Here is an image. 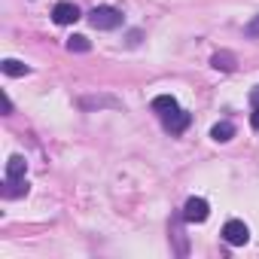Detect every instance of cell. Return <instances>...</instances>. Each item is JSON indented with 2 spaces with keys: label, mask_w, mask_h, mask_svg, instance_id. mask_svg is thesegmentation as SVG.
Returning <instances> with one entry per match:
<instances>
[{
  "label": "cell",
  "mask_w": 259,
  "mask_h": 259,
  "mask_svg": "<svg viewBox=\"0 0 259 259\" xmlns=\"http://www.w3.org/2000/svg\"><path fill=\"white\" fill-rule=\"evenodd\" d=\"M89 22H92V28H98V31H113V28L122 25V13L113 10V7H95V10L89 13Z\"/></svg>",
  "instance_id": "cell-1"
},
{
  "label": "cell",
  "mask_w": 259,
  "mask_h": 259,
  "mask_svg": "<svg viewBox=\"0 0 259 259\" xmlns=\"http://www.w3.org/2000/svg\"><path fill=\"white\" fill-rule=\"evenodd\" d=\"M223 238H226V244H232V247H244V244L250 241V229H247L241 220H229V223L223 226Z\"/></svg>",
  "instance_id": "cell-2"
},
{
  "label": "cell",
  "mask_w": 259,
  "mask_h": 259,
  "mask_svg": "<svg viewBox=\"0 0 259 259\" xmlns=\"http://www.w3.org/2000/svg\"><path fill=\"white\" fill-rule=\"evenodd\" d=\"M207 217H210V204L204 198H189L183 204V220L186 223H204Z\"/></svg>",
  "instance_id": "cell-3"
},
{
  "label": "cell",
  "mask_w": 259,
  "mask_h": 259,
  "mask_svg": "<svg viewBox=\"0 0 259 259\" xmlns=\"http://www.w3.org/2000/svg\"><path fill=\"white\" fill-rule=\"evenodd\" d=\"M52 19H55V25H73L79 19V10H76V4H70V0H61V4H55V10H52Z\"/></svg>",
  "instance_id": "cell-4"
},
{
  "label": "cell",
  "mask_w": 259,
  "mask_h": 259,
  "mask_svg": "<svg viewBox=\"0 0 259 259\" xmlns=\"http://www.w3.org/2000/svg\"><path fill=\"white\" fill-rule=\"evenodd\" d=\"M165 119V128L171 135H180V132H186V125H189V113H183V110H174V113H168V116H162Z\"/></svg>",
  "instance_id": "cell-5"
},
{
  "label": "cell",
  "mask_w": 259,
  "mask_h": 259,
  "mask_svg": "<svg viewBox=\"0 0 259 259\" xmlns=\"http://www.w3.org/2000/svg\"><path fill=\"white\" fill-rule=\"evenodd\" d=\"M25 171H28V162L22 156H10L7 162V177L4 180H25Z\"/></svg>",
  "instance_id": "cell-6"
},
{
  "label": "cell",
  "mask_w": 259,
  "mask_h": 259,
  "mask_svg": "<svg viewBox=\"0 0 259 259\" xmlns=\"http://www.w3.org/2000/svg\"><path fill=\"white\" fill-rule=\"evenodd\" d=\"M210 138L220 141V144L232 141V138H235V125H232V122H217V125L210 128Z\"/></svg>",
  "instance_id": "cell-7"
},
{
  "label": "cell",
  "mask_w": 259,
  "mask_h": 259,
  "mask_svg": "<svg viewBox=\"0 0 259 259\" xmlns=\"http://www.w3.org/2000/svg\"><path fill=\"white\" fill-rule=\"evenodd\" d=\"M153 110H156L159 116H168V113H174V110H180V107H177V101H174L171 95H159V98H153Z\"/></svg>",
  "instance_id": "cell-8"
},
{
  "label": "cell",
  "mask_w": 259,
  "mask_h": 259,
  "mask_svg": "<svg viewBox=\"0 0 259 259\" xmlns=\"http://www.w3.org/2000/svg\"><path fill=\"white\" fill-rule=\"evenodd\" d=\"M28 192V180H4V198H19Z\"/></svg>",
  "instance_id": "cell-9"
},
{
  "label": "cell",
  "mask_w": 259,
  "mask_h": 259,
  "mask_svg": "<svg viewBox=\"0 0 259 259\" xmlns=\"http://www.w3.org/2000/svg\"><path fill=\"white\" fill-rule=\"evenodd\" d=\"M0 70H4L7 76H25V73H28V67H25L22 61H16V58H7L4 64H0Z\"/></svg>",
  "instance_id": "cell-10"
},
{
  "label": "cell",
  "mask_w": 259,
  "mask_h": 259,
  "mask_svg": "<svg viewBox=\"0 0 259 259\" xmlns=\"http://www.w3.org/2000/svg\"><path fill=\"white\" fill-rule=\"evenodd\" d=\"M79 104H82L85 110H89V107H119L116 98H82Z\"/></svg>",
  "instance_id": "cell-11"
},
{
  "label": "cell",
  "mask_w": 259,
  "mask_h": 259,
  "mask_svg": "<svg viewBox=\"0 0 259 259\" xmlns=\"http://www.w3.org/2000/svg\"><path fill=\"white\" fill-rule=\"evenodd\" d=\"M67 49H70V52H89V49H92V43H89L82 34H76V37H70V40H67Z\"/></svg>",
  "instance_id": "cell-12"
},
{
  "label": "cell",
  "mask_w": 259,
  "mask_h": 259,
  "mask_svg": "<svg viewBox=\"0 0 259 259\" xmlns=\"http://www.w3.org/2000/svg\"><path fill=\"white\" fill-rule=\"evenodd\" d=\"M213 67H217V70H232V67H235V58H232L229 52H217V55H213Z\"/></svg>",
  "instance_id": "cell-13"
},
{
  "label": "cell",
  "mask_w": 259,
  "mask_h": 259,
  "mask_svg": "<svg viewBox=\"0 0 259 259\" xmlns=\"http://www.w3.org/2000/svg\"><path fill=\"white\" fill-rule=\"evenodd\" d=\"M250 122H253V128H259V89L253 92V119Z\"/></svg>",
  "instance_id": "cell-14"
},
{
  "label": "cell",
  "mask_w": 259,
  "mask_h": 259,
  "mask_svg": "<svg viewBox=\"0 0 259 259\" xmlns=\"http://www.w3.org/2000/svg\"><path fill=\"white\" fill-rule=\"evenodd\" d=\"M244 34H247V37H259V16H256V19L244 28Z\"/></svg>",
  "instance_id": "cell-15"
},
{
  "label": "cell",
  "mask_w": 259,
  "mask_h": 259,
  "mask_svg": "<svg viewBox=\"0 0 259 259\" xmlns=\"http://www.w3.org/2000/svg\"><path fill=\"white\" fill-rule=\"evenodd\" d=\"M4 113H13V101H10V95H4Z\"/></svg>",
  "instance_id": "cell-16"
}]
</instances>
